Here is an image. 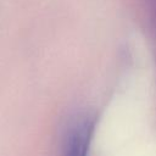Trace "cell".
I'll return each instance as SVG.
<instances>
[{
    "label": "cell",
    "mask_w": 156,
    "mask_h": 156,
    "mask_svg": "<svg viewBox=\"0 0 156 156\" xmlns=\"http://www.w3.org/2000/svg\"><path fill=\"white\" fill-rule=\"evenodd\" d=\"M91 135L93 122L89 118L78 121L68 134L65 156H88Z\"/></svg>",
    "instance_id": "6da1fadb"
}]
</instances>
